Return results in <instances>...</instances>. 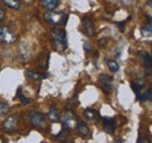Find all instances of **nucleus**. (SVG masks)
I'll list each match as a JSON object with an SVG mask.
<instances>
[{"instance_id": "f8f14e48", "label": "nucleus", "mask_w": 152, "mask_h": 143, "mask_svg": "<svg viewBox=\"0 0 152 143\" xmlns=\"http://www.w3.org/2000/svg\"><path fill=\"white\" fill-rule=\"evenodd\" d=\"M76 127H77L78 134H80L82 137H88V136L90 135V129H89V127L86 125L84 122H77V124H76Z\"/></svg>"}, {"instance_id": "393cba45", "label": "nucleus", "mask_w": 152, "mask_h": 143, "mask_svg": "<svg viewBox=\"0 0 152 143\" xmlns=\"http://www.w3.org/2000/svg\"><path fill=\"white\" fill-rule=\"evenodd\" d=\"M4 17H5V13H4V9L1 8V6H0V22L4 20Z\"/></svg>"}, {"instance_id": "9d476101", "label": "nucleus", "mask_w": 152, "mask_h": 143, "mask_svg": "<svg viewBox=\"0 0 152 143\" xmlns=\"http://www.w3.org/2000/svg\"><path fill=\"white\" fill-rule=\"evenodd\" d=\"M48 62H49V54L48 53H42L38 59V66L40 70H47L48 68Z\"/></svg>"}, {"instance_id": "423d86ee", "label": "nucleus", "mask_w": 152, "mask_h": 143, "mask_svg": "<svg viewBox=\"0 0 152 143\" xmlns=\"http://www.w3.org/2000/svg\"><path fill=\"white\" fill-rule=\"evenodd\" d=\"M98 84L102 87L104 93H110L111 89H113V77H110L108 74H99Z\"/></svg>"}, {"instance_id": "6e6552de", "label": "nucleus", "mask_w": 152, "mask_h": 143, "mask_svg": "<svg viewBox=\"0 0 152 143\" xmlns=\"http://www.w3.org/2000/svg\"><path fill=\"white\" fill-rule=\"evenodd\" d=\"M82 29L84 32V34L88 36L95 35V27L93 25V21L89 18H84L82 20Z\"/></svg>"}, {"instance_id": "ddd939ff", "label": "nucleus", "mask_w": 152, "mask_h": 143, "mask_svg": "<svg viewBox=\"0 0 152 143\" xmlns=\"http://www.w3.org/2000/svg\"><path fill=\"white\" fill-rule=\"evenodd\" d=\"M46 77H47V74H43V73H37V72L31 71V70L26 71V78L28 80H41Z\"/></svg>"}, {"instance_id": "a211bd4d", "label": "nucleus", "mask_w": 152, "mask_h": 143, "mask_svg": "<svg viewBox=\"0 0 152 143\" xmlns=\"http://www.w3.org/2000/svg\"><path fill=\"white\" fill-rule=\"evenodd\" d=\"M84 116H86L88 120L94 121V120H96V119L98 118V113H96L95 110H93V109H86V110H84Z\"/></svg>"}, {"instance_id": "bb28decb", "label": "nucleus", "mask_w": 152, "mask_h": 143, "mask_svg": "<svg viewBox=\"0 0 152 143\" xmlns=\"http://www.w3.org/2000/svg\"><path fill=\"white\" fill-rule=\"evenodd\" d=\"M1 142H2V140H0V143H1Z\"/></svg>"}, {"instance_id": "b1692460", "label": "nucleus", "mask_w": 152, "mask_h": 143, "mask_svg": "<svg viewBox=\"0 0 152 143\" xmlns=\"http://www.w3.org/2000/svg\"><path fill=\"white\" fill-rule=\"evenodd\" d=\"M18 94H19V95H20V98H21V103H22V104H25V105H27V104L29 103L27 98H25V97H22V95H21V93H20V91H19V93H18Z\"/></svg>"}, {"instance_id": "a878e982", "label": "nucleus", "mask_w": 152, "mask_h": 143, "mask_svg": "<svg viewBox=\"0 0 152 143\" xmlns=\"http://www.w3.org/2000/svg\"><path fill=\"white\" fill-rule=\"evenodd\" d=\"M117 26H119L121 27V29L123 30L124 29V22H121V23H117Z\"/></svg>"}, {"instance_id": "f03ea898", "label": "nucleus", "mask_w": 152, "mask_h": 143, "mask_svg": "<svg viewBox=\"0 0 152 143\" xmlns=\"http://www.w3.org/2000/svg\"><path fill=\"white\" fill-rule=\"evenodd\" d=\"M45 19H46V21L48 23H50L53 26H56V25H63V23H66L67 20H68V17L66 14H63V13H58V12L50 11V12H47L45 14Z\"/></svg>"}, {"instance_id": "20e7f679", "label": "nucleus", "mask_w": 152, "mask_h": 143, "mask_svg": "<svg viewBox=\"0 0 152 143\" xmlns=\"http://www.w3.org/2000/svg\"><path fill=\"white\" fill-rule=\"evenodd\" d=\"M17 41V34L8 27H0V42L4 44H11Z\"/></svg>"}, {"instance_id": "412c9836", "label": "nucleus", "mask_w": 152, "mask_h": 143, "mask_svg": "<svg viewBox=\"0 0 152 143\" xmlns=\"http://www.w3.org/2000/svg\"><path fill=\"white\" fill-rule=\"evenodd\" d=\"M151 98H152V91L151 90H148V92H146L144 95H142V97H140V99H142V100H151Z\"/></svg>"}, {"instance_id": "f3484780", "label": "nucleus", "mask_w": 152, "mask_h": 143, "mask_svg": "<svg viewBox=\"0 0 152 143\" xmlns=\"http://www.w3.org/2000/svg\"><path fill=\"white\" fill-rule=\"evenodd\" d=\"M144 65H145V69L149 74H151L152 71V62H151V56L149 54H144Z\"/></svg>"}, {"instance_id": "2eb2a0df", "label": "nucleus", "mask_w": 152, "mask_h": 143, "mask_svg": "<svg viewBox=\"0 0 152 143\" xmlns=\"http://www.w3.org/2000/svg\"><path fill=\"white\" fill-rule=\"evenodd\" d=\"M2 2L8 7V8H12V9H19L20 8V0H2Z\"/></svg>"}, {"instance_id": "6ab92c4d", "label": "nucleus", "mask_w": 152, "mask_h": 143, "mask_svg": "<svg viewBox=\"0 0 152 143\" xmlns=\"http://www.w3.org/2000/svg\"><path fill=\"white\" fill-rule=\"evenodd\" d=\"M107 64H108V66H109V69L111 70V71L114 72H117L119 70V65H118V63L114 61V59H109V61H107Z\"/></svg>"}, {"instance_id": "4be33fe9", "label": "nucleus", "mask_w": 152, "mask_h": 143, "mask_svg": "<svg viewBox=\"0 0 152 143\" xmlns=\"http://www.w3.org/2000/svg\"><path fill=\"white\" fill-rule=\"evenodd\" d=\"M7 110H8V107H7V105H6L5 103L0 101V115L5 114V113H6Z\"/></svg>"}, {"instance_id": "5701e85b", "label": "nucleus", "mask_w": 152, "mask_h": 143, "mask_svg": "<svg viewBox=\"0 0 152 143\" xmlns=\"http://www.w3.org/2000/svg\"><path fill=\"white\" fill-rule=\"evenodd\" d=\"M107 42H108V38H102V40L98 41V46H99L101 48H104V47L107 46Z\"/></svg>"}, {"instance_id": "39448f33", "label": "nucleus", "mask_w": 152, "mask_h": 143, "mask_svg": "<svg viewBox=\"0 0 152 143\" xmlns=\"http://www.w3.org/2000/svg\"><path fill=\"white\" fill-rule=\"evenodd\" d=\"M29 121H31L32 126H34L35 128H39V129L46 128V116L42 113L32 112L29 114Z\"/></svg>"}, {"instance_id": "1a4fd4ad", "label": "nucleus", "mask_w": 152, "mask_h": 143, "mask_svg": "<svg viewBox=\"0 0 152 143\" xmlns=\"http://www.w3.org/2000/svg\"><path fill=\"white\" fill-rule=\"evenodd\" d=\"M103 129L109 133L113 134L116 130V121L113 118H103Z\"/></svg>"}, {"instance_id": "4468645a", "label": "nucleus", "mask_w": 152, "mask_h": 143, "mask_svg": "<svg viewBox=\"0 0 152 143\" xmlns=\"http://www.w3.org/2000/svg\"><path fill=\"white\" fill-rule=\"evenodd\" d=\"M40 2L45 8L49 9V11H53L54 8H56L58 6L60 0H40Z\"/></svg>"}, {"instance_id": "dca6fc26", "label": "nucleus", "mask_w": 152, "mask_h": 143, "mask_svg": "<svg viewBox=\"0 0 152 143\" xmlns=\"http://www.w3.org/2000/svg\"><path fill=\"white\" fill-rule=\"evenodd\" d=\"M47 118L50 121H53V122H57L60 120V116H58V113H57L56 108H50L49 112H48V114H47Z\"/></svg>"}, {"instance_id": "0eeeda50", "label": "nucleus", "mask_w": 152, "mask_h": 143, "mask_svg": "<svg viewBox=\"0 0 152 143\" xmlns=\"http://www.w3.org/2000/svg\"><path fill=\"white\" fill-rule=\"evenodd\" d=\"M18 127V119L14 115L8 116L4 122V129L6 133H13Z\"/></svg>"}, {"instance_id": "9b49d317", "label": "nucleus", "mask_w": 152, "mask_h": 143, "mask_svg": "<svg viewBox=\"0 0 152 143\" xmlns=\"http://www.w3.org/2000/svg\"><path fill=\"white\" fill-rule=\"evenodd\" d=\"M19 56L22 62H26V61L29 59V57H31V49H29V47L27 44H22L20 47Z\"/></svg>"}, {"instance_id": "7ed1b4c3", "label": "nucleus", "mask_w": 152, "mask_h": 143, "mask_svg": "<svg viewBox=\"0 0 152 143\" xmlns=\"http://www.w3.org/2000/svg\"><path fill=\"white\" fill-rule=\"evenodd\" d=\"M61 121H62V125H63V129H66V130H73L76 127V124H77L75 114L72 110L64 112L61 116Z\"/></svg>"}, {"instance_id": "f257e3e1", "label": "nucleus", "mask_w": 152, "mask_h": 143, "mask_svg": "<svg viewBox=\"0 0 152 143\" xmlns=\"http://www.w3.org/2000/svg\"><path fill=\"white\" fill-rule=\"evenodd\" d=\"M52 34V46L54 50L63 51L67 49V34L66 30L62 28H54L50 32Z\"/></svg>"}, {"instance_id": "aec40b11", "label": "nucleus", "mask_w": 152, "mask_h": 143, "mask_svg": "<svg viewBox=\"0 0 152 143\" xmlns=\"http://www.w3.org/2000/svg\"><path fill=\"white\" fill-rule=\"evenodd\" d=\"M142 34L144 36H151V25H148V27H143L142 28Z\"/></svg>"}]
</instances>
